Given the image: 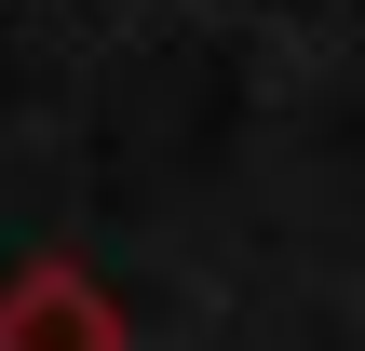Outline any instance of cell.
<instances>
[{
    "label": "cell",
    "instance_id": "cell-1",
    "mask_svg": "<svg viewBox=\"0 0 365 351\" xmlns=\"http://www.w3.org/2000/svg\"><path fill=\"white\" fill-rule=\"evenodd\" d=\"M0 351H135V325L81 257H27L0 271Z\"/></svg>",
    "mask_w": 365,
    "mask_h": 351
}]
</instances>
